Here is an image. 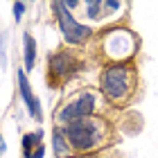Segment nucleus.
I'll use <instances>...</instances> for the list:
<instances>
[{
  "instance_id": "nucleus-1",
  "label": "nucleus",
  "mask_w": 158,
  "mask_h": 158,
  "mask_svg": "<svg viewBox=\"0 0 158 158\" xmlns=\"http://www.w3.org/2000/svg\"><path fill=\"white\" fill-rule=\"evenodd\" d=\"M61 131L75 154H90L111 142V124L97 115L75 120L61 127Z\"/></svg>"
},
{
  "instance_id": "nucleus-2",
  "label": "nucleus",
  "mask_w": 158,
  "mask_h": 158,
  "mask_svg": "<svg viewBox=\"0 0 158 158\" xmlns=\"http://www.w3.org/2000/svg\"><path fill=\"white\" fill-rule=\"evenodd\" d=\"M135 68L131 63H111L99 77V88L111 104L127 106L135 90Z\"/></svg>"
},
{
  "instance_id": "nucleus-3",
  "label": "nucleus",
  "mask_w": 158,
  "mask_h": 158,
  "mask_svg": "<svg viewBox=\"0 0 158 158\" xmlns=\"http://www.w3.org/2000/svg\"><path fill=\"white\" fill-rule=\"evenodd\" d=\"M140 41L127 27H113L99 36V50L111 63H129V59L138 52Z\"/></svg>"
},
{
  "instance_id": "nucleus-4",
  "label": "nucleus",
  "mask_w": 158,
  "mask_h": 158,
  "mask_svg": "<svg viewBox=\"0 0 158 158\" xmlns=\"http://www.w3.org/2000/svg\"><path fill=\"white\" fill-rule=\"evenodd\" d=\"M54 11H56V20H59L61 34H63V39H66L68 43H75V45H77V43H84L93 34L90 27L77 23L75 16L66 9V7H63V2H56L54 5Z\"/></svg>"
},
{
  "instance_id": "nucleus-5",
  "label": "nucleus",
  "mask_w": 158,
  "mask_h": 158,
  "mask_svg": "<svg viewBox=\"0 0 158 158\" xmlns=\"http://www.w3.org/2000/svg\"><path fill=\"white\" fill-rule=\"evenodd\" d=\"M95 104H97L95 93H88V90L79 93V95H77L68 106H63V109H61V113H59V122L66 127V124H70V122H75V120L90 118L93 111H95Z\"/></svg>"
},
{
  "instance_id": "nucleus-6",
  "label": "nucleus",
  "mask_w": 158,
  "mask_h": 158,
  "mask_svg": "<svg viewBox=\"0 0 158 158\" xmlns=\"http://www.w3.org/2000/svg\"><path fill=\"white\" fill-rule=\"evenodd\" d=\"M77 68V61L73 52H68V50H59V52H54L52 56H50V73L56 75V77H70L75 73Z\"/></svg>"
},
{
  "instance_id": "nucleus-7",
  "label": "nucleus",
  "mask_w": 158,
  "mask_h": 158,
  "mask_svg": "<svg viewBox=\"0 0 158 158\" xmlns=\"http://www.w3.org/2000/svg\"><path fill=\"white\" fill-rule=\"evenodd\" d=\"M18 88H20V97H23L25 106L30 109V115L34 120L41 122L43 120V115H41V104H39V99L32 95V88H30V84H27V77H25L23 70H18Z\"/></svg>"
},
{
  "instance_id": "nucleus-8",
  "label": "nucleus",
  "mask_w": 158,
  "mask_h": 158,
  "mask_svg": "<svg viewBox=\"0 0 158 158\" xmlns=\"http://www.w3.org/2000/svg\"><path fill=\"white\" fill-rule=\"evenodd\" d=\"M54 152H56V156H68V154H73V149H70V145H68V140H66V135H63V131L61 129H54Z\"/></svg>"
},
{
  "instance_id": "nucleus-9",
  "label": "nucleus",
  "mask_w": 158,
  "mask_h": 158,
  "mask_svg": "<svg viewBox=\"0 0 158 158\" xmlns=\"http://www.w3.org/2000/svg\"><path fill=\"white\" fill-rule=\"evenodd\" d=\"M34 61H36V43H34L30 34H25V68L32 70Z\"/></svg>"
},
{
  "instance_id": "nucleus-10",
  "label": "nucleus",
  "mask_w": 158,
  "mask_h": 158,
  "mask_svg": "<svg viewBox=\"0 0 158 158\" xmlns=\"http://www.w3.org/2000/svg\"><path fill=\"white\" fill-rule=\"evenodd\" d=\"M41 131L36 133H25L23 135V156L25 158H32V147H39L41 145Z\"/></svg>"
},
{
  "instance_id": "nucleus-11",
  "label": "nucleus",
  "mask_w": 158,
  "mask_h": 158,
  "mask_svg": "<svg viewBox=\"0 0 158 158\" xmlns=\"http://www.w3.org/2000/svg\"><path fill=\"white\" fill-rule=\"evenodd\" d=\"M23 14H25V5L23 2H14V16H16V20L23 18Z\"/></svg>"
},
{
  "instance_id": "nucleus-12",
  "label": "nucleus",
  "mask_w": 158,
  "mask_h": 158,
  "mask_svg": "<svg viewBox=\"0 0 158 158\" xmlns=\"http://www.w3.org/2000/svg\"><path fill=\"white\" fill-rule=\"evenodd\" d=\"M43 154H45V147H43V145H39V147L32 152V158H43Z\"/></svg>"
},
{
  "instance_id": "nucleus-13",
  "label": "nucleus",
  "mask_w": 158,
  "mask_h": 158,
  "mask_svg": "<svg viewBox=\"0 0 158 158\" xmlns=\"http://www.w3.org/2000/svg\"><path fill=\"white\" fill-rule=\"evenodd\" d=\"M5 152V140H2V135H0V154Z\"/></svg>"
}]
</instances>
